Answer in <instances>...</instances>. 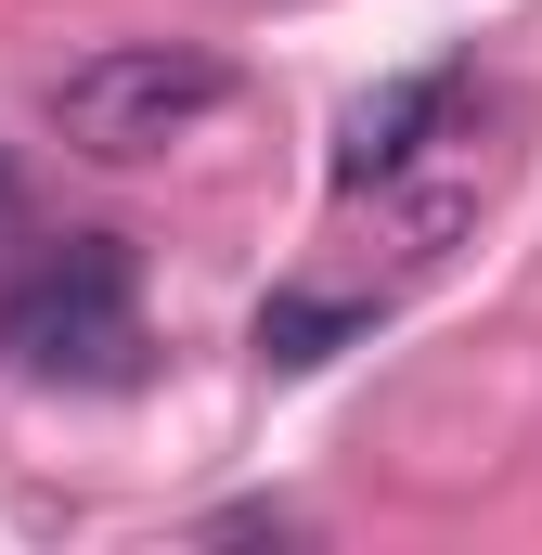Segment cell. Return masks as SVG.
<instances>
[{
	"instance_id": "5b68a950",
	"label": "cell",
	"mask_w": 542,
	"mask_h": 555,
	"mask_svg": "<svg viewBox=\"0 0 542 555\" xmlns=\"http://www.w3.org/2000/svg\"><path fill=\"white\" fill-rule=\"evenodd\" d=\"M0 207H13V168H0Z\"/></svg>"
},
{
	"instance_id": "6da1fadb",
	"label": "cell",
	"mask_w": 542,
	"mask_h": 555,
	"mask_svg": "<svg viewBox=\"0 0 542 555\" xmlns=\"http://www.w3.org/2000/svg\"><path fill=\"white\" fill-rule=\"evenodd\" d=\"M220 104H233V65L207 39H104L91 65L52 78V130L78 142L91 168H142V155L194 142Z\"/></svg>"
},
{
	"instance_id": "277c9868",
	"label": "cell",
	"mask_w": 542,
	"mask_h": 555,
	"mask_svg": "<svg viewBox=\"0 0 542 555\" xmlns=\"http://www.w3.org/2000/svg\"><path fill=\"white\" fill-rule=\"evenodd\" d=\"M375 323H388V297H323V284H271L246 336H259V362H271V375H323V362H336V349H362Z\"/></svg>"
},
{
	"instance_id": "7a4b0ae2",
	"label": "cell",
	"mask_w": 542,
	"mask_h": 555,
	"mask_svg": "<svg viewBox=\"0 0 542 555\" xmlns=\"http://www.w3.org/2000/svg\"><path fill=\"white\" fill-rule=\"evenodd\" d=\"M0 349L26 362V375H130L142 349V259L117 233H65L52 259H26V272L0 284Z\"/></svg>"
},
{
	"instance_id": "3957f363",
	"label": "cell",
	"mask_w": 542,
	"mask_h": 555,
	"mask_svg": "<svg viewBox=\"0 0 542 555\" xmlns=\"http://www.w3.org/2000/svg\"><path fill=\"white\" fill-rule=\"evenodd\" d=\"M439 104H452V65H401V78H375L349 117H336V194H375V181H401L413 142L439 130Z\"/></svg>"
}]
</instances>
